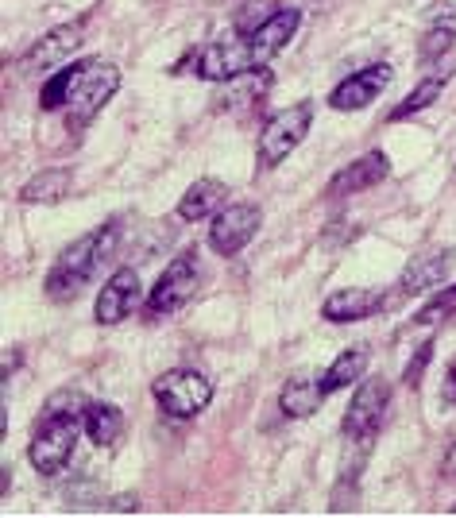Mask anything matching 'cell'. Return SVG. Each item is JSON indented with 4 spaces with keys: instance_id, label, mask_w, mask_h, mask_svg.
<instances>
[{
    "instance_id": "obj_1",
    "label": "cell",
    "mask_w": 456,
    "mask_h": 518,
    "mask_svg": "<svg viewBox=\"0 0 456 518\" xmlns=\"http://www.w3.org/2000/svg\"><path fill=\"white\" fill-rule=\"evenodd\" d=\"M116 240H120V225L109 221V225H101V229L86 232L82 240H74L70 248H62V256L55 259V267L47 271V298L51 302H70V298H78V290L86 287L89 279L101 271V263L113 256Z\"/></svg>"
},
{
    "instance_id": "obj_2",
    "label": "cell",
    "mask_w": 456,
    "mask_h": 518,
    "mask_svg": "<svg viewBox=\"0 0 456 518\" xmlns=\"http://www.w3.org/2000/svg\"><path fill=\"white\" fill-rule=\"evenodd\" d=\"M78 414L74 410H58V403L47 406V414H43V422H39V430L31 437L28 445V457L35 464V472H43V476H58L70 457H74V445H78Z\"/></svg>"
},
{
    "instance_id": "obj_3",
    "label": "cell",
    "mask_w": 456,
    "mask_h": 518,
    "mask_svg": "<svg viewBox=\"0 0 456 518\" xmlns=\"http://www.w3.org/2000/svg\"><path fill=\"white\" fill-rule=\"evenodd\" d=\"M310 124H314V101H298V105L271 116L259 132V171L279 167L286 155L306 140Z\"/></svg>"
},
{
    "instance_id": "obj_4",
    "label": "cell",
    "mask_w": 456,
    "mask_h": 518,
    "mask_svg": "<svg viewBox=\"0 0 456 518\" xmlns=\"http://www.w3.org/2000/svg\"><path fill=\"white\" fill-rule=\"evenodd\" d=\"M120 89V70L105 58H89V70L82 74V82L70 97V116L66 128L70 132H86L89 124L97 120V113L113 101V93Z\"/></svg>"
},
{
    "instance_id": "obj_5",
    "label": "cell",
    "mask_w": 456,
    "mask_h": 518,
    "mask_svg": "<svg viewBox=\"0 0 456 518\" xmlns=\"http://www.w3.org/2000/svg\"><path fill=\"white\" fill-rule=\"evenodd\" d=\"M155 403L163 406V414L171 418H194L205 406L213 403V383L194 368H171L151 383Z\"/></svg>"
},
{
    "instance_id": "obj_6",
    "label": "cell",
    "mask_w": 456,
    "mask_h": 518,
    "mask_svg": "<svg viewBox=\"0 0 456 518\" xmlns=\"http://www.w3.org/2000/svg\"><path fill=\"white\" fill-rule=\"evenodd\" d=\"M198 279H201V267H198V252H182L167 263V271L159 275V283L151 287L147 294V314L151 317H163L182 310L194 294H198Z\"/></svg>"
},
{
    "instance_id": "obj_7",
    "label": "cell",
    "mask_w": 456,
    "mask_h": 518,
    "mask_svg": "<svg viewBox=\"0 0 456 518\" xmlns=\"http://www.w3.org/2000/svg\"><path fill=\"white\" fill-rule=\"evenodd\" d=\"M259 225H263V209L252 202H232L213 213L209 221V248L217 256H236L256 240Z\"/></svg>"
},
{
    "instance_id": "obj_8",
    "label": "cell",
    "mask_w": 456,
    "mask_h": 518,
    "mask_svg": "<svg viewBox=\"0 0 456 518\" xmlns=\"http://www.w3.org/2000/svg\"><path fill=\"white\" fill-rule=\"evenodd\" d=\"M391 406V383L387 379H368L360 383V391L352 395V406L344 410V433L352 441H371Z\"/></svg>"
},
{
    "instance_id": "obj_9",
    "label": "cell",
    "mask_w": 456,
    "mask_h": 518,
    "mask_svg": "<svg viewBox=\"0 0 456 518\" xmlns=\"http://www.w3.org/2000/svg\"><path fill=\"white\" fill-rule=\"evenodd\" d=\"M248 70H256V62H252V51H248L244 35L217 39V43H209L205 51L194 55V74L205 78V82H236Z\"/></svg>"
},
{
    "instance_id": "obj_10",
    "label": "cell",
    "mask_w": 456,
    "mask_h": 518,
    "mask_svg": "<svg viewBox=\"0 0 456 518\" xmlns=\"http://www.w3.org/2000/svg\"><path fill=\"white\" fill-rule=\"evenodd\" d=\"M387 86H391V66H387V62H375L368 70L348 74L341 86L329 93V105H333L337 113H360V109L375 105V97Z\"/></svg>"
},
{
    "instance_id": "obj_11",
    "label": "cell",
    "mask_w": 456,
    "mask_h": 518,
    "mask_svg": "<svg viewBox=\"0 0 456 518\" xmlns=\"http://www.w3.org/2000/svg\"><path fill=\"white\" fill-rule=\"evenodd\" d=\"M86 35V20H74V24H62L51 28L43 39H35L28 47V55L20 58V74H39V70H51L55 62H62L66 55H74V47L82 43Z\"/></svg>"
},
{
    "instance_id": "obj_12",
    "label": "cell",
    "mask_w": 456,
    "mask_h": 518,
    "mask_svg": "<svg viewBox=\"0 0 456 518\" xmlns=\"http://www.w3.org/2000/svg\"><path fill=\"white\" fill-rule=\"evenodd\" d=\"M136 302H140V275L132 267H120L113 279L101 287V294H97L93 317L101 325H120L124 317L136 310Z\"/></svg>"
},
{
    "instance_id": "obj_13",
    "label": "cell",
    "mask_w": 456,
    "mask_h": 518,
    "mask_svg": "<svg viewBox=\"0 0 456 518\" xmlns=\"http://www.w3.org/2000/svg\"><path fill=\"white\" fill-rule=\"evenodd\" d=\"M391 171V163H387V155L383 151H368V155H360L356 163H348L344 171L333 174V182L325 186V198H352V194H364L371 186H379L383 178Z\"/></svg>"
},
{
    "instance_id": "obj_14",
    "label": "cell",
    "mask_w": 456,
    "mask_h": 518,
    "mask_svg": "<svg viewBox=\"0 0 456 518\" xmlns=\"http://www.w3.org/2000/svg\"><path fill=\"white\" fill-rule=\"evenodd\" d=\"M298 28H302V12H298V8H279L263 28L244 35V39H248V51H252V62H256V66L271 62V58L279 55L286 43L298 35Z\"/></svg>"
},
{
    "instance_id": "obj_15",
    "label": "cell",
    "mask_w": 456,
    "mask_h": 518,
    "mask_svg": "<svg viewBox=\"0 0 456 518\" xmlns=\"http://www.w3.org/2000/svg\"><path fill=\"white\" fill-rule=\"evenodd\" d=\"M383 306H387L383 290H333V294L321 302V317L333 321V325H348V321L375 317Z\"/></svg>"
},
{
    "instance_id": "obj_16",
    "label": "cell",
    "mask_w": 456,
    "mask_h": 518,
    "mask_svg": "<svg viewBox=\"0 0 456 518\" xmlns=\"http://www.w3.org/2000/svg\"><path fill=\"white\" fill-rule=\"evenodd\" d=\"M453 267V248H437V252H426V256L410 259L406 271L399 279L402 294H422V290L437 287Z\"/></svg>"
},
{
    "instance_id": "obj_17",
    "label": "cell",
    "mask_w": 456,
    "mask_h": 518,
    "mask_svg": "<svg viewBox=\"0 0 456 518\" xmlns=\"http://www.w3.org/2000/svg\"><path fill=\"white\" fill-rule=\"evenodd\" d=\"M225 205H228L225 182H217V178H198V182L186 190V198L178 202V217H182V221H205V217H213V213L225 209Z\"/></svg>"
},
{
    "instance_id": "obj_18",
    "label": "cell",
    "mask_w": 456,
    "mask_h": 518,
    "mask_svg": "<svg viewBox=\"0 0 456 518\" xmlns=\"http://www.w3.org/2000/svg\"><path fill=\"white\" fill-rule=\"evenodd\" d=\"M70 186H74V174L66 171V167H47V171H39L35 178H28V182L20 186V202L55 205L70 194Z\"/></svg>"
},
{
    "instance_id": "obj_19",
    "label": "cell",
    "mask_w": 456,
    "mask_h": 518,
    "mask_svg": "<svg viewBox=\"0 0 456 518\" xmlns=\"http://www.w3.org/2000/svg\"><path fill=\"white\" fill-rule=\"evenodd\" d=\"M321 399H325V391H321V379L294 375V379H286V383H283L279 406H283L286 418H310V414H317Z\"/></svg>"
},
{
    "instance_id": "obj_20",
    "label": "cell",
    "mask_w": 456,
    "mask_h": 518,
    "mask_svg": "<svg viewBox=\"0 0 456 518\" xmlns=\"http://www.w3.org/2000/svg\"><path fill=\"white\" fill-rule=\"evenodd\" d=\"M86 70H89V58H82V62L62 66L58 74H51V78L43 82V93H39V109H43V113H55L62 105H70V97H74V89H78Z\"/></svg>"
},
{
    "instance_id": "obj_21",
    "label": "cell",
    "mask_w": 456,
    "mask_h": 518,
    "mask_svg": "<svg viewBox=\"0 0 456 518\" xmlns=\"http://www.w3.org/2000/svg\"><path fill=\"white\" fill-rule=\"evenodd\" d=\"M82 426H86L93 445L109 449V445L120 441V433H124V414H120L113 403H93L86 406V414H82Z\"/></svg>"
},
{
    "instance_id": "obj_22",
    "label": "cell",
    "mask_w": 456,
    "mask_h": 518,
    "mask_svg": "<svg viewBox=\"0 0 456 518\" xmlns=\"http://www.w3.org/2000/svg\"><path fill=\"white\" fill-rule=\"evenodd\" d=\"M364 368H368V348H344L341 356L325 368V375H321V391L325 395H337L348 383H356L364 375Z\"/></svg>"
},
{
    "instance_id": "obj_23",
    "label": "cell",
    "mask_w": 456,
    "mask_h": 518,
    "mask_svg": "<svg viewBox=\"0 0 456 518\" xmlns=\"http://www.w3.org/2000/svg\"><path fill=\"white\" fill-rule=\"evenodd\" d=\"M445 86H449V74H429V78H422L418 86L402 97V105H395V109H391V120H406V116H414V113H422V109H429V105H433V101L445 93Z\"/></svg>"
},
{
    "instance_id": "obj_24",
    "label": "cell",
    "mask_w": 456,
    "mask_h": 518,
    "mask_svg": "<svg viewBox=\"0 0 456 518\" xmlns=\"http://www.w3.org/2000/svg\"><path fill=\"white\" fill-rule=\"evenodd\" d=\"M449 317H456V287L437 290L426 306L414 314V325H437V321H449Z\"/></svg>"
},
{
    "instance_id": "obj_25",
    "label": "cell",
    "mask_w": 456,
    "mask_h": 518,
    "mask_svg": "<svg viewBox=\"0 0 456 518\" xmlns=\"http://www.w3.org/2000/svg\"><path fill=\"white\" fill-rule=\"evenodd\" d=\"M275 12H279V8H275L271 0H248V4L236 12V24H232V28H236V35H252V31L263 28Z\"/></svg>"
},
{
    "instance_id": "obj_26",
    "label": "cell",
    "mask_w": 456,
    "mask_h": 518,
    "mask_svg": "<svg viewBox=\"0 0 456 518\" xmlns=\"http://www.w3.org/2000/svg\"><path fill=\"white\" fill-rule=\"evenodd\" d=\"M453 43H456V31L437 24V28L426 31V39H422V47H418V58H422V62H433V58H441L445 51H453Z\"/></svg>"
},
{
    "instance_id": "obj_27",
    "label": "cell",
    "mask_w": 456,
    "mask_h": 518,
    "mask_svg": "<svg viewBox=\"0 0 456 518\" xmlns=\"http://www.w3.org/2000/svg\"><path fill=\"white\" fill-rule=\"evenodd\" d=\"M429 360H433V341H426V345L418 348V356H414V360L406 364V372H402V383H406V387H418V383H422V372H426Z\"/></svg>"
},
{
    "instance_id": "obj_28",
    "label": "cell",
    "mask_w": 456,
    "mask_h": 518,
    "mask_svg": "<svg viewBox=\"0 0 456 518\" xmlns=\"http://www.w3.org/2000/svg\"><path fill=\"white\" fill-rule=\"evenodd\" d=\"M441 395H445V403L456 406V360H453V368L445 372V387H441Z\"/></svg>"
},
{
    "instance_id": "obj_29",
    "label": "cell",
    "mask_w": 456,
    "mask_h": 518,
    "mask_svg": "<svg viewBox=\"0 0 456 518\" xmlns=\"http://www.w3.org/2000/svg\"><path fill=\"white\" fill-rule=\"evenodd\" d=\"M441 472H445V480H453L456 484V445L445 453V464H441Z\"/></svg>"
}]
</instances>
